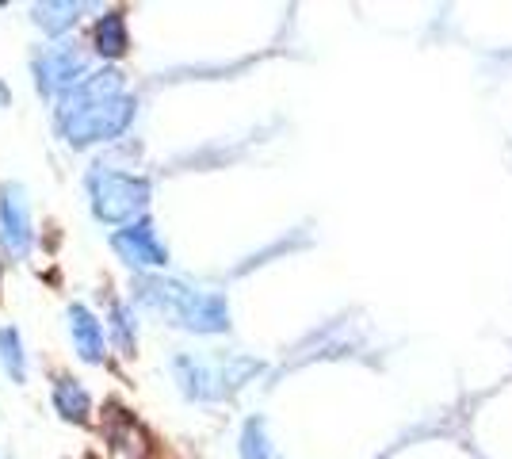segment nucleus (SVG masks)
<instances>
[{
  "label": "nucleus",
  "instance_id": "nucleus-1",
  "mask_svg": "<svg viewBox=\"0 0 512 459\" xmlns=\"http://www.w3.org/2000/svg\"><path fill=\"white\" fill-rule=\"evenodd\" d=\"M134 299L146 310H153V314H165L176 326L192 329V333H222V329H230V306H226L222 295H203V291H192L180 280H161V276L138 280Z\"/></svg>",
  "mask_w": 512,
  "mask_h": 459
},
{
  "label": "nucleus",
  "instance_id": "nucleus-2",
  "mask_svg": "<svg viewBox=\"0 0 512 459\" xmlns=\"http://www.w3.org/2000/svg\"><path fill=\"white\" fill-rule=\"evenodd\" d=\"M88 199H92V215L100 222H138V215L150 207V180L119 173L111 165H92Z\"/></svg>",
  "mask_w": 512,
  "mask_h": 459
},
{
  "label": "nucleus",
  "instance_id": "nucleus-3",
  "mask_svg": "<svg viewBox=\"0 0 512 459\" xmlns=\"http://www.w3.org/2000/svg\"><path fill=\"white\" fill-rule=\"evenodd\" d=\"M134 111H138L134 96L123 92V96H111V100H100V104H88V108L73 111V115H65L58 123H62L65 142L73 150H85V146H96V142L119 138L134 123Z\"/></svg>",
  "mask_w": 512,
  "mask_h": 459
},
{
  "label": "nucleus",
  "instance_id": "nucleus-4",
  "mask_svg": "<svg viewBox=\"0 0 512 459\" xmlns=\"http://www.w3.org/2000/svg\"><path fill=\"white\" fill-rule=\"evenodd\" d=\"M249 372H256L253 360H230V364H207V360H192V356L172 360V375L188 398H222Z\"/></svg>",
  "mask_w": 512,
  "mask_h": 459
},
{
  "label": "nucleus",
  "instance_id": "nucleus-5",
  "mask_svg": "<svg viewBox=\"0 0 512 459\" xmlns=\"http://www.w3.org/2000/svg\"><path fill=\"white\" fill-rule=\"evenodd\" d=\"M88 77V62L77 46H54L35 58V85L43 96H65Z\"/></svg>",
  "mask_w": 512,
  "mask_h": 459
},
{
  "label": "nucleus",
  "instance_id": "nucleus-6",
  "mask_svg": "<svg viewBox=\"0 0 512 459\" xmlns=\"http://www.w3.org/2000/svg\"><path fill=\"white\" fill-rule=\"evenodd\" d=\"M31 241H35V230H31L27 192L20 184H4V192H0V245L8 257L20 261L31 253Z\"/></svg>",
  "mask_w": 512,
  "mask_h": 459
},
{
  "label": "nucleus",
  "instance_id": "nucleus-7",
  "mask_svg": "<svg viewBox=\"0 0 512 459\" xmlns=\"http://www.w3.org/2000/svg\"><path fill=\"white\" fill-rule=\"evenodd\" d=\"M111 249L119 253V261H127L130 268H165L169 264V249L157 241L153 222L138 219L130 222L127 230L111 234Z\"/></svg>",
  "mask_w": 512,
  "mask_h": 459
},
{
  "label": "nucleus",
  "instance_id": "nucleus-8",
  "mask_svg": "<svg viewBox=\"0 0 512 459\" xmlns=\"http://www.w3.org/2000/svg\"><path fill=\"white\" fill-rule=\"evenodd\" d=\"M111 96H123V73L119 69H104V73H88L81 85L73 92L62 96V108H58V119L73 115V111L88 108V104H100V100H111Z\"/></svg>",
  "mask_w": 512,
  "mask_h": 459
},
{
  "label": "nucleus",
  "instance_id": "nucleus-9",
  "mask_svg": "<svg viewBox=\"0 0 512 459\" xmlns=\"http://www.w3.org/2000/svg\"><path fill=\"white\" fill-rule=\"evenodd\" d=\"M69 333H73V349L85 364H100L104 360V326L96 322V314L88 306H69Z\"/></svg>",
  "mask_w": 512,
  "mask_h": 459
},
{
  "label": "nucleus",
  "instance_id": "nucleus-10",
  "mask_svg": "<svg viewBox=\"0 0 512 459\" xmlns=\"http://www.w3.org/2000/svg\"><path fill=\"white\" fill-rule=\"evenodd\" d=\"M92 43H96V50H100L104 58H123V54H127V46H130L127 16H123V12H104V16L96 20Z\"/></svg>",
  "mask_w": 512,
  "mask_h": 459
},
{
  "label": "nucleus",
  "instance_id": "nucleus-11",
  "mask_svg": "<svg viewBox=\"0 0 512 459\" xmlns=\"http://www.w3.org/2000/svg\"><path fill=\"white\" fill-rule=\"evenodd\" d=\"M54 406H58V414H62L65 421H88L92 398H88V391L77 383V379L62 375V379L54 383Z\"/></svg>",
  "mask_w": 512,
  "mask_h": 459
},
{
  "label": "nucleus",
  "instance_id": "nucleus-12",
  "mask_svg": "<svg viewBox=\"0 0 512 459\" xmlns=\"http://www.w3.org/2000/svg\"><path fill=\"white\" fill-rule=\"evenodd\" d=\"M31 16H35V23L43 27L46 35H62V31H69L77 23L81 4H73V0H46V4L31 8Z\"/></svg>",
  "mask_w": 512,
  "mask_h": 459
},
{
  "label": "nucleus",
  "instance_id": "nucleus-13",
  "mask_svg": "<svg viewBox=\"0 0 512 459\" xmlns=\"http://www.w3.org/2000/svg\"><path fill=\"white\" fill-rule=\"evenodd\" d=\"M0 360H4V368H8V375H12L16 383L27 379V356H23L20 329H12V326L0 329Z\"/></svg>",
  "mask_w": 512,
  "mask_h": 459
},
{
  "label": "nucleus",
  "instance_id": "nucleus-14",
  "mask_svg": "<svg viewBox=\"0 0 512 459\" xmlns=\"http://www.w3.org/2000/svg\"><path fill=\"white\" fill-rule=\"evenodd\" d=\"M241 459H279L276 448L268 444L264 421H249L245 425V433H241Z\"/></svg>",
  "mask_w": 512,
  "mask_h": 459
},
{
  "label": "nucleus",
  "instance_id": "nucleus-15",
  "mask_svg": "<svg viewBox=\"0 0 512 459\" xmlns=\"http://www.w3.org/2000/svg\"><path fill=\"white\" fill-rule=\"evenodd\" d=\"M111 333H115V341H119V349L134 352V345H138V329H134V318H130V310L123 303L111 306Z\"/></svg>",
  "mask_w": 512,
  "mask_h": 459
}]
</instances>
